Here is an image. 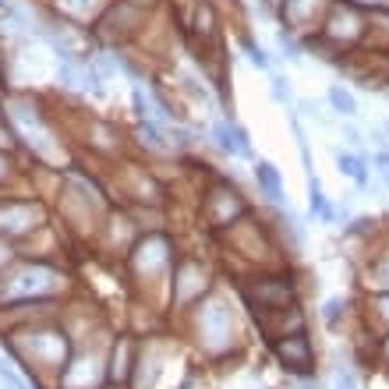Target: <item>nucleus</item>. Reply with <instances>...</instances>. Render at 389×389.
Masks as SVG:
<instances>
[{
    "mask_svg": "<svg viewBox=\"0 0 389 389\" xmlns=\"http://www.w3.org/2000/svg\"><path fill=\"white\" fill-rule=\"evenodd\" d=\"M8 347L18 357L22 375H29L32 382H40V378L57 382L61 371L68 368L71 354H75V340H71L68 325L57 318L8 329Z\"/></svg>",
    "mask_w": 389,
    "mask_h": 389,
    "instance_id": "1",
    "label": "nucleus"
},
{
    "mask_svg": "<svg viewBox=\"0 0 389 389\" xmlns=\"http://www.w3.org/2000/svg\"><path fill=\"white\" fill-rule=\"evenodd\" d=\"M191 336H195V347L205 354V357H227L237 350L241 343V329H237V315H234V304L227 301V294L220 287H213L188 315H184Z\"/></svg>",
    "mask_w": 389,
    "mask_h": 389,
    "instance_id": "2",
    "label": "nucleus"
},
{
    "mask_svg": "<svg viewBox=\"0 0 389 389\" xmlns=\"http://www.w3.org/2000/svg\"><path fill=\"white\" fill-rule=\"evenodd\" d=\"M177 262V241L167 230H142L135 237V244L124 255V265L131 273V283L152 297L160 294V301L167 304V283H170V269Z\"/></svg>",
    "mask_w": 389,
    "mask_h": 389,
    "instance_id": "3",
    "label": "nucleus"
},
{
    "mask_svg": "<svg viewBox=\"0 0 389 389\" xmlns=\"http://www.w3.org/2000/svg\"><path fill=\"white\" fill-rule=\"evenodd\" d=\"M71 287V276L47 258H15L0 273V308L22 304V301H57Z\"/></svg>",
    "mask_w": 389,
    "mask_h": 389,
    "instance_id": "4",
    "label": "nucleus"
},
{
    "mask_svg": "<svg viewBox=\"0 0 389 389\" xmlns=\"http://www.w3.org/2000/svg\"><path fill=\"white\" fill-rule=\"evenodd\" d=\"M4 110L11 114V121H15V128H18V142L32 152V160H40V163H54V170H61L57 167V156L64 160V149H61V142L54 138V128H50V121H47V110L32 100V96H11L8 103H4Z\"/></svg>",
    "mask_w": 389,
    "mask_h": 389,
    "instance_id": "5",
    "label": "nucleus"
},
{
    "mask_svg": "<svg viewBox=\"0 0 389 389\" xmlns=\"http://www.w3.org/2000/svg\"><path fill=\"white\" fill-rule=\"evenodd\" d=\"M213 287H216V273L198 255H177L167 283V311L188 315Z\"/></svg>",
    "mask_w": 389,
    "mask_h": 389,
    "instance_id": "6",
    "label": "nucleus"
},
{
    "mask_svg": "<svg viewBox=\"0 0 389 389\" xmlns=\"http://www.w3.org/2000/svg\"><path fill=\"white\" fill-rule=\"evenodd\" d=\"M248 311L255 315V322L269 311H280L287 304H297V283H294V273H283V269H262L248 280L237 283Z\"/></svg>",
    "mask_w": 389,
    "mask_h": 389,
    "instance_id": "7",
    "label": "nucleus"
},
{
    "mask_svg": "<svg viewBox=\"0 0 389 389\" xmlns=\"http://www.w3.org/2000/svg\"><path fill=\"white\" fill-rule=\"evenodd\" d=\"M160 8V0H110V8L103 11V18L96 22V36L107 43H124V40H138L152 15Z\"/></svg>",
    "mask_w": 389,
    "mask_h": 389,
    "instance_id": "8",
    "label": "nucleus"
},
{
    "mask_svg": "<svg viewBox=\"0 0 389 389\" xmlns=\"http://www.w3.org/2000/svg\"><path fill=\"white\" fill-rule=\"evenodd\" d=\"M198 213H202V220H205V227L209 230H220V234H227L237 220H244L248 213H251V205H248V198L230 184V181H213V184H205L202 188V202H198Z\"/></svg>",
    "mask_w": 389,
    "mask_h": 389,
    "instance_id": "9",
    "label": "nucleus"
},
{
    "mask_svg": "<svg viewBox=\"0 0 389 389\" xmlns=\"http://www.w3.org/2000/svg\"><path fill=\"white\" fill-rule=\"evenodd\" d=\"M364 32H368V18L357 8H350L347 0H333V8L318 29V40L325 47H333L340 57H347L357 47H364Z\"/></svg>",
    "mask_w": 389,
    "mask_h": 389,
    "instance_id": "10",
    "label": "nucleus"
},
{
    "mask_svg": "<svg viewBox=\"0 0 389 389\" xmlns=\"http://www.w3.org/2000/svg\"><path fill=\"white\" fill-rule=\"evenodd\" d=\"M47 205L32 195H4L0 198V237H32L40 230H47Z\"/></svg>",
    "mask_w": 389,
    "mask_h": 389,
    "instance_id": "11",
    "label": "nucleus"
},
{
    "mask_svg": "<svg viewBox=\"0 0 389 389\" xmlns=\"http://www.w3.org/2000/svg\"><path fill=\"white\" fill-rule=\"evenodd\" d=\"M174 343L163 333L152 336H138V350H135V364H131V378L124 389H156L167 364H170Z\"/></svg>",
    "mask_w": 389,
    "mask_h": 389,
    "instance_id": "12",
    "label": "nucleus"
},
{
    "mask_svg": "<svg viewBox=\"0 0 389 389\" xmlns=\"http://www.w3.org/2000/svg\"><path fill=\"white\" fill-rule=\"evenodd\" d=\"M329 8H333V0H280L276 15L283 22V32L311 40V36H318Z\"/></svg>",
    "mask_w": 389,
    "mask_h": 389,
    "instance_id": "13",
    "label": "nucleus"
},
{
    "mask_svg": "<svg viewBox=\"0 0 389 389\" xmlns=\"http://www.w3.org/2000/svg\"><path fill=\"white\" fill-rule=\"evenodd\" d=\"M269 350H273V357L280 361V368L290 371V375H297V378H308V375L315 371V347H311L308 329H304V333H290V336L269 340Z\"/></svg>",
    "mask_w": 389,
    "mask_h": 389,
    "instance_id": "14",
    "label": "nucleus"
},
{
    "mask_svg": "<svg viewBox=\"0 0 389 389\" xmlns=\"http://www.w3.org/2000/svg\"><path fill=\"white\" fill-rule=\"evenodd\" d=\"M110 8V0H50L54 22L61 29H96V22L103 18V11Z\"/></svg>",
    "mask_w": 389,
    "mask_h": 389,
    "instance_id": "15",
    "label": "nucleus"
},
{
    "mask_svg": "<svg viewBox=\"0 0 389 389\" xmlns=\"http://www.w3.org/2000/svg\"><path fill=\"white\" fill-rule=\"evenodd\" d=\"M135 350H138V336L135 333H114L107 343V385L110 389H124L131 378V364H135Z\"/></svg>",
    "mask_w": 389,
    "mask_h": 389,
    "instance_id": "16",
    "label": "nucleus"
},
{
    "mask_svg": "<svg viewBox=\"0 0 389 389\" xmlns=\"http://www.w3.org/2000/svg\"><path fill=\"white\" fill-rule=\"evenodd\" d=\"M361 283L368 294H389V237L375 241L361 265Z\"/></svg>",
    "mask_w": 389,
    "mask_h": 389,
    "instance_id": "17",
    "label": "nucleus"
},
{
    "mask_svg": "<svg viewBox=\"0 0 389 389\" xmlns=\"http://www.w3.org/2000/svg\"><path fill=\"white\" fill-rule=\"evenodd\" d=\"M258 329L265 340H276V336H290V333H304L308 329V318H304V308L301 304H287L280 311H269L258 318Z\"/></svg>",
    "mask_w": 389,
    "mask_h": 389,
    "instance_id": "18",
    "label": "nucleus"
},
{
    "mask_svg": "<svg viewBox=\"0 0 389 389\" xmlns=\"http://www.w3.org/2000/svg\"><path fill=\"white\" fill-rule=\"evenodd\" d=\"M191 32H195L198 47L220 43V11L213 0H191Z\"/></svg>",
    "mask_w": 389,
    "mask_h": 389,
    "instance_id": "19",
    "label": "nucleus"
},
{
    "mask_svg": "<svg viewBox=\"0 0 389 389\" xmlns=\"http://www.w3.org/2000/svg\"><path fill=\"white\" fill-rule=\"evenodd\" d=\"M85 145H92L96 152L110 156L121 149V131L110 124V121H100V117H85Z\"/></svg>",
    "mask_w": 389,
    "mask_h": 389,
    "instance_id": "20",
    "label": "nucleus"
},
{
    "mask_svg": "<svg viewBox=\"0 0 389 389\" xmlns=\"http://www.w3.org/2000/svg\"><path fill=\"white\" fill-rule=\"evenodd\" d=\"M255 188L273 202V205H287V191H283V177L269 160H255Z\"/></svg>",
    "mask_w": 389,
    "mask_h": 389,
    "instance_id": "21",
    "label": "nucleus"
},
{
    "mask_svg": "<svg viewBox=\"0 0 389 389\" xmlns=\"http://www.w3.org/2000/svg\"><path fill=\"white\" fill-rule=\"evenodd\" d=\"M333 160H336V170L343 177H350L357 188H368V177H371V160L368 156H357V152H347V149H333Z\"/></svg>",
    "mask_w": 389,
    "mask_h": 389,
    "instance_id": "22",
    "label": "nucleus"
},
{
    "mask_svg": "<svg viewBox=\"0 0 389 389\" xmlns=\"http://www.w3.org/2000/svg\"><path fill=\"white\" fill-rule=\"evenodd\" d=\"M135 138H138V145H142L145 152H156V156H167V152H174V145H170L167 131H163L156 121H138V128H135Z\"/></svg>",
    "mask_w": 389,
    "mask_h": 389,
    "instance_id": "23",
    "label": "nucleus"
},
{
    "mask_svg": "<svg viewBox=\"0 0 389 389\" xmlns=\"http://www.w3.org/2000/svg\"><path fill=\"white\" fill-rule=\"evenodd\" d=\"M308 216L311 220H322V223H336V209L329 205L318 174H308Z\"/></svg>",
    "mask_w": 389,
    "mask_h": 389,
    "instance_id": "24",
    "label": "nucleus"
},
{
    "mask_svg": "<svg viewBox=\"0 0 389 389\" xmlns=\"http://www.w3.org/2000/svg\"><path fill=\"white\" fill-rule=\"evenodd\" d=\"M325 100H329V107L336 110V117H347V121H354L361 110H357V100H354V92L343 85V82H329V89H325Z\"/></svg>",
    "mask_w": 389,
    "mask_h": 389,
    "instance_id": "25",
    "label": "nucleus"
},
{
    "mask_svg": "<svg viewBox=\"0 0 389 389\" xmlns=\"http://www.w3.org/2000/svg\"><path fill=\"white\" fill-rule=\"evenodd\" d=\"M209 138H213V145L227 156V160H237L241 152H237V135H234V121H216L213 128H209Z\"/></svg>",
    "mask_w": 389,
    "mask_h": 389,
    "instance_id": "26",
    "label": "nucleus"
},
{
    "mask_svg": "<svg viewBox=\"0 0 389 389\" xmlns=\"http://www.w3.org/2000/svg\"><path fill=\"white\" fill-rule=\"evenodd\" d=\"M364 322L378 325V336L389 333V294H368L364 304Z\"/></svg>",
    "mask_w": 389,
    "mask_h": 389,
    "instance_id": "27",
    "label": "nucleus"
},
{
    "mask_svg": "<svg viewBox=\"0 0 389 389\" xmlns=\"http://www.w3.org/2000/svg\"><path fill=\"white\" fill-rule=\"evenodd\" d=\"M318 318H322L325 329H336V325L347 318V301H343V297H325L322 308H318Z\"/></svg>",
    "mask_w": 389,
    "mask_h": 389,
    "instance_id": "28",
    "label": "nucleus"
},
{
    "mask_svg": "<svg viewBox=\"0 0 389 389\" xmlns=\"http://www.w3.org/2000/svg\"><path fill=\"white\" fill-rule=\"evenodd\" d=\"M241 50H244V57H248V64L251 68H258V71H269L273 68V61H269V54L251 40V36H241Z\"/></svg>",
    "mask_w": 389,
    "mask_h": 389,
    "instance_id": "29",
    "label": "nucleus"
},
{
    "mask_svg": "<svg viewBox=\"0 0 389 389\" xmlns=\"http://www.w3.org/2000/svg\"><path fill=\"white\" fill-rule=\"evenodd\" d=\"M131 107H135V117L138 121H156V103L145 96V89H131Z\"/></svg>",
    "mask_w": 389,
    "mask_h": 389,
    "instance_id": "30",
    "label": "nucleus"
},
{
    "mask_svg": "<svg viewBox=\"0 0 389 389\" xmlns=\"http://www.w3.org/2000/svg\"><path fill=\"white\" fill-rule=\"evenodd\" d=\"M269 96H273L276 103L290 107V103H294V92H290V78H283V75H273V78H269Z\"/></svg>",
    "mask_w": 389,
    "mask_h": 389,
    "instance_id": "31",
    "label": "nucleus"
},
{
    "mask_svg": "<svg viewBox=\"0 0 389 389\" xmlns=\"http://www.w3.org/2000/svg\"><path fill=\"white\" fill-rule=\"evenodd\" d=\"M343 234H347V237H371V234H375V220H371V216H357V220H350V223L343 227Z\"/></svg>",
    "mask_w": 389,
    "mask_h": 389,
    "instance_id": "32",
    "label": "nucleus"
},
{
    "mask_svg": "<svg viewBox=\"0 0 389 389\" xmlns=\"http://www.w3.org/2000/svg\"><path fill=\"white\" fill-rule=\"evenodd\" d=\"M333 389H357V375L347 364H336L333 368Z\"/></svg>",
    "mask_w": 389,
    "mask_h": 389,
    "instance_id": "33",
    "label": "nucleus"
},
{
    "mask_svg": "<svg viewBox=\"0 0 389 389\" xmlns=\"http://www.w3.org/2000/svg\"><path fill=\"white\" fill-rule=\"evenodd\" d=\"M350 8H357L361 15H378V11H389V0H347Z\"/></svg>",
    "mask_w": 389,
    "mask_h": 389,
    "instance_id": "34",
    "label": "nucleus"
},
{
    "mask_svg": "<svg viewBox=\"0 0 389 389\" xmlns=\"http://www.w3.org/2000/svg\"><path fill=\"white\" fill-rule=\"evenodd\" d=\"M234 135H237V152H241V160H251L255 163V149H251V135L241 128V124H234Z\"/></svg>",
    "mask_w": 389,
    "mask_h": 389,
    "instance_id": "35",
    "label": "nucleus"
},
{
    "mask_svg": "<svg viewBox=\"0 0 389 389\" xmlns=\"http://www.w3.org/2000/svg\"><path fill=\"white\" fill-rule=\"evenodd\" d=\"M15 177H18L15 156H11V152H0V184H8V181H15Z\"/></svg>",
    "mask_w": 389,
    "mask_h": 389,
    "instance_id": "36",
    "label": "nucleus"
},
{
    "mask_svg": "<svg viewBox=\"0 0 389 389\" xmlns=\"http://www.w3.org/2000/svg\"><path fill=\"white\" fill-rule=\"evenodd\" d=\"M371 167L378 170V177H382V184L389 188V149H378V152L371 156Z\"/></svg>",
    "mask_w": 389,
    "mask_h": 389,
    "instance_id": "37",
    "label": "nucleus"
},
{
    "mask_svg": "<svg viewBox=\"0 0 389 389\" xmlns=\"http://www.w3.org/2000/svg\"><path fill=\"white\" fill-rule=\"evenodd\" d=\"M343 138H347L354 149H361V145H364V138H361V128H357L354 121H343Z\"/></svg>",
    "mask_w": 389,
    "mask_h": 389,
    "instance_id": "38",
    "label": "nucleus"
},
{
    "mask_svg": "<svg viewBox=\"0 0 389 389\" xmlns=\"http://www.w3.org/2000/svg\"><path fill=\"white\" fill-rule=\"evenodd\" d=\"M375 354H378V361L389 368V333H382V336H375Z\"/></svg>",
    "mask_w": 389,
    "mask_h": 389,
    "instance_id": "39",
    "label": "nucleus"
},
{
    "mask_svg": "<svg viewBox=\"0 0 389 389\" xmlns=\"http://www.w3.org/2000/svg\"><path fill=\"white\" fill-rule=\"evenodd\" d=\"M11 149H15V131H8L0 124V152H11Z\"/></svg>",
    "mask_w": 389,
    "mask_h": 389,
    "instance_id": "40",
    "label": "nucleus"
},
{
    "mask_svg": "<svg viewBox=\"0 0 389 389\" xmlns=\"http://www.w3.org/2000/svg\"><path fill=\"white\" fill-rule=\"evenodd\" d=\"M11 8V0H0V11H8Z\"/></svg>",
    "mask_w": 389,
    "mask_h": 389,
    "instance_id": "41",
    "label": "nucleus"
},
{
    "mask_svg": "<svg viewBox=\"0 0 389 389\" xmlns=\"http://www.w3.org/2000/svg\"><path fill=\"white\" fill-rule=\"evenodd\" d=\"M0 110H4V100H0Z\"/></svg>",
    "mask_w": 389,
    "mask_h": 389,
    "instance_id": "42",
    "label": "nucleus"
},
{
    "mask_svg": "<svg viewBox=\"0 0 389 389\" xmlns=\"http://www.w3.org/2000/svg\"><path fill=\"white\" fill-rule=\"evenodd\" d=\"M43 4H50V0H43Z\"/></svg>",
    "mask_w": 389,
    "mask_h": 389,
    "instance_id": "43",
    "label": "nucleus"
}]
</instances>
